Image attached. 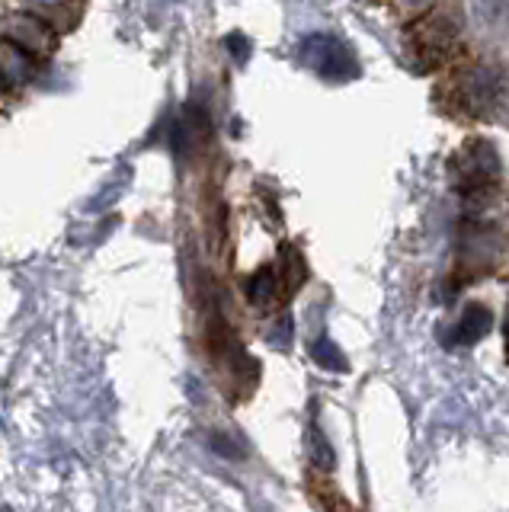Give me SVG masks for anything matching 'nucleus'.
<instances>
[{
    "label": "nucleus",
    "mask_w": 509,
    "mask_h": 512,
    "mask_svg": "<svg viewBox=\"0 0 509 512\" xmlns=\"http://www.w3.org/2000/svg\"><path fill=\"white\" fill-rule=\"evenodd\" d=\"M298 52H301V61H305L317 77L330 80V84H346V80L359 77V61L353 55V48L343 39L330 36V32H314V36L301 42Z\"/></svg>",
    "instance_id": "obj_1"
},
{
    "label": "nucleus",
    "mask_w": 509,
    "mask_h": 512,
    "mask_svg": "<svg viewBox=\"0 0 509 512\" xmlns=\"http://www.w3.org/2000/svg\"><path fill=\"white\" fill-rule=\"evenodd\" d=\"M500 154L490 141L474 138L461 144L455 157L449 160V180L461 192H481L500 180Z\"/></svg>",
    "instance_id": "obj_2"
},
{
    "label": "nucleus",
    "mask_w": 509,
    "mask_h": 512,
    "mask_svg": "<svg viewBox=\"0 0 509 512\" xmlns=\"http://www.w3.org/2000/svg\"><path fill=\"white\" fill-rule=\"evenodd\" d=\"M503 71L493 68V64H471V68L458 77V106L461 112H468L474 119H484L490 112H497L503 103Z\"/></svg>",
    "instance_id": "obj_3"
},
{
    "label": "nucleus",
    "mask_w": 509,
    "mask_h": 512,
    "mask_svg": "<svg viewBox=\"0 0 509 512\" xmlns=\"http://www.w3.org/2000/svg\"><path fill=\"white\" fill-rule=\"evenodd\" d=\"M455 45H458V32H455L452 20H442V16L413 26V32H410V58L420 61V68L442 64L455 52Z\"/></svg>",
    "instance_id": "obj_4"
},
{
    "label": "nucleus",
    "mask_w": 509,
    "mask_h": 512,
    "mask_svg": "<svg viewBox=\"0 0 509 512\" xmlns=\"http://www.w3.org/2000/svg\"><path fill=\"white\" fill-rule=\"evenodd\" d=\"M490 327H493L490 308H487V304L471 301V304H465V308H461V314L452 320V324L442 330V343L452 346V349H458V346H474V343H481L484 336L490 333Z\"/></svg>",
    "instance_id": "obj_5"
},
{
    "label": "nucleus",
    "mask_w": 509,
    "mask_h": 512,
    "mask_svg": "<svg viewBox=\"0 0 509 512\" xmlns=\"http://www.w3.org/2000/svg\"><path fill=\"white\" fill-rule=\"evenodd\" d=\"M7 39H13L17 45H23L26 52H33L36 58L39 55H49L52 48H55V32H52V26L42 20V16H36V13H23V16H17V20L10 23V36Z\"/></svg>",
    "instance_id": "obj_6"
},
{
    "label": "nucleus",
    "mask_w": 509,
    "mask_h": 512,
    "mask_svg": "<svg viewBox=\"0 0 509 512\" xmlns=\"http://www.w3.org/2000/svg\"><path fill=\"white\" fill-rule=\"evenodd\" d=\"M36 71V55L26 52L23 45H17L13 39L0 42V80L7 87H23Z\"/></svg>",
    "instance_id": "obj_7"
},
{
    "label": "nucleus",
    "mask_w": 509,
    "mask_h": 512,
    "mask_svg": "<svg viewBox=\"0 0 509 512\" xmlns=\"http://www.w3.org/2000/svg\"><path fill=\"white\" fill-rule=\"evenodd\" d=\"M244 295H247V301L253 304V308H269V304L276 301V295H279V279H276V269L273 266H263V269H257L253 276H247V282H244Z\"/></svg>",
    "instance_id": "obj_8"
},
{
    "label": "nucleus",
    "mask_w": 509,
    "mask_h": 512,
    "mask_svg": "<svg viewBox=\"0 0 509 512\" xmlns=\"http://www.w3.org/2000/svg\"><path fill=\"white\" fill-rule=\"evenodd\" d=\"M468 10L484 32H500L509 26V0H468Z\"/></svg>",
    "instance_id": "obj_9"
},
{
    "label": "nucleus",
    "mask_w": 509,
    "mask_h": 512,
    "mask_svg": "<svg viewBox=\"0 0 509 512\" xmlns=\"http://www.w3.org/2000/svg\"><path fill=\"white\" fill-rule=\"evenodd\" d=\"M311 356H314V362H317V365L330 368V372H346V368H349L346 356L340 352V346L330 340V336H321V340H314Z\"/></svg>",
    "instance_id": "obj_10"
},
{
    "label": "nucleus",
    "mask_w": 509,
    "mask_h": 512,
    "mask_svg": "<svg viewBox=\"0 0 509 512\" xmlns=\"http://www.w3.org/2000/svg\"><path fill=\"white\" fill-rule=\"evenodd\" d=\"M311 461L321 471H333V468H337V455H333V448H330V442H327V436H324L321 429L311 432Z\"/></svg>",
    "instance_id": "obj_11"
},
{
    "label": "nucleus",
    "mask_w": 509,
    "mask_h": 512,
    "mask_svg": "<svg viewBox=\"0 0 509 512\" xmlns=\"http://www.w3.org/2000/svg\"><path fill=\"white\" fill-rule=\"evenodd\" d=\"M212 448H215V455H221V458H244V448L241 445H234L228 436H221V432H215L212 436Z\"/></svg>",
    "instance_id": "obj_12"
},
{
    "label": "nucleus",
    "mask_w": 509,
    "mask_h": 512,
    "mask_svg": "<svg viewBox=\"0 0 509 512\" xmlns=\"http://www.w3.org/2000/svg\"><path fill=\"white\" fill-rule=\"evenodd\" d=\"M289 336H292V317H282L276 330H269V343L273 346H289Z\"/></svg>",
    "instance_id": "obj_13"
},
{
    "label": "nucleus",
    "mask_w": 509,
    "mask_h": 512,
    "mask_svg": "<svg viewBox=\"0 0 509 512\" xmlns=\"http://www.w3.org/2000/svg\"><path fill=\"white\" fill-rule=\"evenodd\" d=\"M228 45L234 48V58H237V61H244V58L250 55V42H247L244 36H231Z\"/></svg>",
    "instance_id": "obj_14"
},
{
    "label": "nucleus",
    "mask_w": 509,
    "mask_h": 512,
    "mask_svg": "<svg viewBox=\"0 0 509 512\" xmlns=\"http://www.w3.org/2000/svg\"><path fill=\"white\" fill-rule=\"evenodd\" d=\"M401 10H410V13H417V10H426L429 4H436V0H394Z\"/></svg>",
    "instance_id": "obj_15"
}]
</instances>
